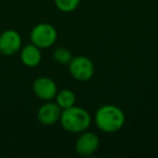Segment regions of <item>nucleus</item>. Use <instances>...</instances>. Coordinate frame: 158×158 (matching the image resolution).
Listing matches in <instances>:
<instances>
[{
  "instance_id": "f257e3e1",
  "label": "nucleus",
  "mask_w": 158,
  "mask_h": 158,
  "mask_svg": "<svg viewBox=\"0 0 158 158\" xmlns=\"http://www.w3.org/2000/svg\"><path fill=\"white\" fill-rule=\"evenodd\" d=\"M93 120L100 131L104 133H115L125 126L126 115L119 106L105 104L98 108Z\"/></svg>"
},
{
  "instance_id": "f03ea898",
  "label": "nucleus",
  "mask_w": 158,
  "mask_h": 158,
  "mask_svg": "<svg viewBox=\"0 0 158 158\" xmlns=\"http://www.w3.org/2000/svg\"><path fill=\"white\" fill-rule=\"evenodd\" d=\"M59 123L65 131L79 134L90 128L92 117L86 108L74 105L66 110H62Z\"/></svg>"
},
{
  "instance_id": "7ed1b4c3",
  "label": "nucleus",
  "mask_w": 158,
  "mask_h": 158,
  "mask_svg": "<svg viewBox=\"0 0 158 158\" xmlns=\"http://www.w3.org/2000/svg\"><path fill=\"white\" fill-rule=\"evenodd\" d=\"M31 41L40 49L51 48L57 40V31L52 24L39 23L31 31Z\"/></svg>"
},
{
  "instance_id": "20e7f679",
  "label": "nucleus",
  "mask_w": 158,
  "mask_h": 158,
  "mask_svg": "<svg viewBox=\"0 0 158 158\" xmlns=\"http://www.w3.org/2000/svg\"><path fill=\"white\" fill-rule=\"evenodd\" d=\"M67 66L70 76L76 79L77 81L86 82L90 80L94 75V64L85 55L73 56Z\"/></svg>"
},
{
  "instance_id": "39448f33",
  "label": "nucleus",
  "mask_w": 158,
  "mask_h": 158,
  "mask_svg": "<svg viewBox=\"0 0 158 158\" xmlns=\"http://www.w3.org/2000/svg\"><path fill=\"white\" fill-rule=\"evenodd\" d=\"M100 147V138L95 132L86 131L79 133L75 142V151L79 156L91 157L98 152Z\"/></svg>"
},
{
  "instance_id": "423d86ee",
  "label": "nucleus",
  "mask_w": 158,
  "mask_h": 158,
  "mask_svg": "<svg viewBox=\"0 0 158 158\" xmlns=\"http://www.w3.org/2000/svg\"><path fill=\"white\" fill-rule=\"evenodd\" d=\"M33 91L38 99L42 101H52L54 100L57 91V85L50 77L40 76L34 80Z\"/></svg>"
},
{
  "instance_id": "0eeeda50",
  "label": "nucleus",
  "mask_w": 158,
  "mask_h": 158,
  "mask_svg": "<svg viewBox=\"0 0 158 158\" xmlns=\"http://www.w3.org/2000/svg\"><path fill=\"white\" fill-rule=\"evenodd\" d=\"M22 48V37L14 29H7L0 35V53L5 56L16 54Z\"/></svg>"
},
{
  "instance_id": "6e6552de",
  "label": "nucleus",
  "mask_w": 158,
  "mask_h": 158,
  "mask_svg": "<svg viewBox=\"0 0 158 158\" xmlns=\"http://www.w3.org/2000/svg\"><path fill=\"white\" fill-rule=\"evenodd\" d=\"M62 108L55 102L46 101L37 110V119L42 126L51 127L60 121Z\"/></svg>"
},
{
  "instance_id": "1a4fd4ad",
  "label": "nucleus",
  "mask_w": 158,
  "mask_h": 158,
  "mask_svg": "<svg viewBox=\"0 0 158 158\" xmlns=\"http://www.w3.org/2000/svg\"><path fill=\"white\" fill-rule=\"evenodd\" d=\"M20 53V59L21 62L24 64L26 67L33 68L36 67L40 64L42 59L41 54V49L38 48L37 46L31 44H25L24 47L21 48Z\"/></svg>"
},
{
  "instance_id": "9d476101",
  "label": "nucleus",
  "mask_w": 158,
  "mask_h": 158,
  "mask_svg": "<svg viewBox=\"0 0 158 158\" xmlns=\"http://www.w3.org/2000/svg\"><path fill=\"white\" fill-rule=\"evenodd\" d=\"M54 100L55 103L62 110H66V108L72 107L76 104V94L70 89H62V90L57 91Z\"/></svg>"
},
{
  "instance_id": "9b49d317",
  "label": "nucleus",
  "mask_w": 158,
  "mask_h": 158,
  "mask_svg": "<svg viewBox=\"0 0 158 158\" xmlns=\"http://www.w3.org/2000/svg\"><path fill=\"white\" fill-rule=\"evenodd\" d=\"M73 59V53L65 47H59L53 51V60L60 65H68Z\"/></svg>"
},
{
  "instance_id": "f8f14e48",
  "label": "nucleus",
  "mask_w": 158,
  "mask_h": 158,
  "mask_svg": "<svg viewBox=\"0 0 158 158\" xmlns=\"http://www.w3.org/2000/svg\"><path fill=\"white\" fill-rule=\"evenodd\" d=\"M80 1L81 0H54V5L61 12L70 13L79 7Z\"/></svg>"
},
{
  "instance_id": "ddd939ff",
  "label": "nucleus",
  "mask_w": 158,
  "mask_h": 158,
  "mask_svg": "<svg viewBox=\"0 0 158 158\" xmlns=\"http://www.w3.org/2000/svg\"><path fill=\"white\" fill-rule=\"evenodd\" d=\"M18 1H21V0H18Z\"/></svg>"
}]
</instances>
